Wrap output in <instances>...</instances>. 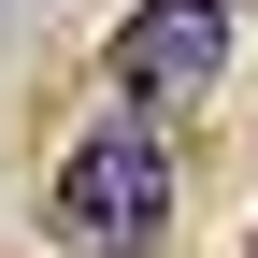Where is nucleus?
<instances>
[{
  "instance_id": "3",
  "label": "nucleus",
  "mask_w": 258,
  "mask_h": 258,
  "mask_svg": "<svg viewBox=\"0 0 258 258\" xmlns=\"http://www.w3.org/2000/svg\"><path fill=\"white\" fill-rule=\"evenodd\" d=\"M244 258H258V244H244Z\"/></svg>"
},
{
  "instance_id": "2",
  "label": "nucleus",
  "mask_w": 258,
  "mask_h": 258,
  "mask_svg": "<svg viewBox=\"0 0 258 258\" xmlns=\"http://www.w3.org/2000/svg\"><path fill=\"white\" fill-rule=\"evenodd\" d=\"M101 72H115V115H201L215 86H230V0H129L115 15V43H101Z\"/></svg>"
},
{
  "instance_id": "1",
  "label": "nucleus",
  "mask_w": 258,
  "mask_h": 258,
  "mask_svg": "<svg viewBox=\"0 0 258 258\" xmlns=\"http://www.w3.org/2000/svg\"><path fill=\"white\" fill-rule=\"evenodd\" d=\"M57 244L72 258H158L172 244V201H186V172H172V129H144V115H86L72 144H57Z\"/></svg>"
}]
</instances>
